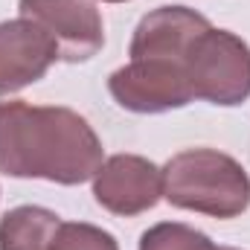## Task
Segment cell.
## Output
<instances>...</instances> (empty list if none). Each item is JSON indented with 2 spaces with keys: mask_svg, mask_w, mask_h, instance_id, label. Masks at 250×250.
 <instances>
[{
  "mask_svg": "<svg viewBox=\"0 0 250 250\" xmlns=\"http://www.w3.org/2000/svg\"><path fill=\"white\" fill-rule=\"evenodd\" d=\"M102 143L90 123L62 105L0 102V172L44 178L62 187L90 181L102 166Z\"/></svg>",
  "mask_w": 250,
  "mask_h": 250,
  "instance_id": "cell-1",
  "label": "cell"
},
{
  "mask_svg": "<svg viewBox=\"0 0 250 250\" xmlns=\"http://www.w3.org/2000/svg\"><path fill=\"white\" fill-rule=\"evenodd\" d=\"M163 198L187 212L236 218L250 207V178L245 166L215 148H187L163 169Z\"/></svg>",
  "mask_w": 250,
  "mask_h": 250,
  "instance_id": "cell-2",
  "label": "cell"
},
{
  "mask_svg": "<svg viewBox=\"0 0 250 250\" xmlns=\"http://www.w3.org/2000/svg\"><path fill=\"white\" fill-rule=\"evenodd\" d=\"M187 76L195 99L236 108L250 96V47L227 29H207L187 56Z\"/></svg>",
  "mask_w": 250,
  "mask_h": 250,
  "instance_id": "cell-3",
  "label": "cell"
},
{
  "mask_svg": "<svg viewBox=\"0 0 250 250\" xmlns=\"http://www.w3.org/2000/svg\"><path fill=\"white\" fill-rule=\"evenodd\" d=\"M114 102L131 114H166L187 108L195 99L187 62L166 56H143L114 70L108 79Z\"/></svg>",
  "mask_w": 250,
  "mask_h": 250,
  "instance_id": "cell-4",
  "label": "cell"
},
{
  "mask_svg": "<svg viewBox=\"0 0 250 250\" xmlns=\"http://www.w3.org/2000/svg\"><path fill=\"white\" fill-rule=\"evenodd\" d=\"M18 9L21 18L53 38L59 62H90L105 44L102 15L93 0H18Z\"/></svg>",
  "mask_w": 250,
  "mask_h": 250,
  "instance_id": "cell-5",
  "label": "cell"
},
{
  "mask_svg": "<svg viewBox=\"0 0 250 250\" xmlns=\"http://www.w3.org/2000/svg\"><path fill=\"white\" fill-rule=\"evenodd\" d=\"M163 195V172L140 154H114L93 175V198L114 215H140Z\"/></svg>",
  "mask_w": 250,
  "mask_h": 250,
  "instance_id": "cell-6",
  "label": "cell"
},
{
  "mask_svg": "<svg viewBox=\"0 0 250 250\" xmlns=\"http://www.w3.org/2000/svg\"><path fill=\"white\" fill-rule=\"evenodd\" d=\"M59 62L53 38L26 18L0 23V96L18 93Z\"/></svg>",
  "mask_w": 250,
  "mask_h": 250,
  "instance_id": "cell-7",
  "label": "cell"
},
{
  "mask_svg": "<svg viewBox=\"0 0 250 250\" xmlns=\"http://www.w3.org/2000/svg\"><path fill=\"white\" fill-rule=\"evenodd\" d=\"M212 23L189 9V6H160L154 12H148L131 38V59H143V56H166V59H181L187 62L192 44L198 41L201 32H207Z\"/></svg>",
  "mask_w": 250,
  "mask_h": 250,
  "instance_id": "cell-8",
  "label": "cell"
},
{
  "mask_svg": "<svg viewBox=\"0 0 250 250\" xmlns=\"http://www.w3.org/2000/svg\"><path fill=\"white\" fill-rule=\"evenodd\" d=\"M62 218L44 207H15L0 218V250H50Z\"/></svg>",
  "mask_w": 250,
  "mask_h": 250,
  "instance_id": "cell-9",
  "label": "cell"
},
{
  "mask_svg": "<svg viewBox=\"0 0 250 250\" xmlns=\"http://www.w3.org/2000/svg\"><path fill=\"white\" fill-rule=\"evenodd\" d=\"M140 250H239V248H221L201 230L178 224V221H163L148 227L140 236Z\"/></svg>",
  "mask_w": 250,
  "mask_h": 250,
  "instance_id": "cell-10",
  "label": "cell"
},
{
  "mask_svg": "<svg viewBox=\"0 0 250 250\" xmlns=\"http://www.w3.org/2000/svg\"><path fill=\"white\" fill-rule=\"evenodd\" d=\"M50 250H120V245L102 227L84 221H62Z\"/></svg>",
  "mask_w": 250,
  "mask_h": 250,
  "instance_id": "cell-11",
  "label": "cell"
},
{
  "mask_svg": "<svg viewBox=\"0 0 250 250\" xmlns=\"http://www.w3.org/2000/svg\"><path fill=\"white\" fill-rule=\"evenodd\" d=\"M105 3H125V0H105Z\"/></svg>",
  "mask_w": 250,
  "mask_h": 250,
  "instance_id": "cell-12",
  "label": "cell"
}]
</instances>
